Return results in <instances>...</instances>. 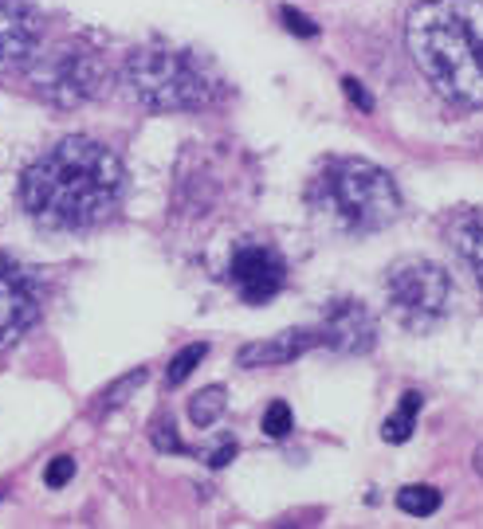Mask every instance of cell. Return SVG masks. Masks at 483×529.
Listing matches in <instances>:
<instances>
[{
	"instance_id": "6da1fadb",
	"label": "cell",
	"mask_w": 483,
	"mask_h": 529,
	"mask_svg": "<svg viewBox=\"0 0 483 529\" xmlns=\"http://www.w3.org/2000/svg\"><path fill=\"white\" fill-rule=\"evenodd\" d=\"M122 161L95 138H63L28 165L20 201L28 216L56 232L95 228L122 201Z\"/></svg>"
},
{
	"instance_id": "7a4b0ae2",
	"label": "cell",
	"mask_w": 483,
	"mask_h": 529,
	"mask_svg": "<svg viewBox=\"0 0 483 529\" xmlns=\"http://www.w3.org/2000/svg\"><path fill=\"white\" fill-rule=\"evenodd\" d=\"M413 63L440 99L483 106V0H425L404 28Z\"/></svg>"
},
{
	"instance_id": "3957f363",
	"label": "cell",
	"mask_w": 483,
	"mask_h": 529,
	"mask_svg": "<svg viewBox=\"0 0 483 529\" xmlns=\"http://www.w3.org/2000/svg\"><path fill=\"white\" fill-rule=\"evenodd\" d=\"M319 192L322 208H331V216L350 232H377L394 223L401 212L397 184L389 181V173L373 161H358V157L326 165V173L319 177Z\"/></svg>"
},
{
	"instance_id": "277c9868",
	"label": "cell",
	"mask_w": 483,
	"mask_h": 529,
	"mask_svg": "<svg viewBox=\"0 0 483 529\" xmlns=\"http://www.w3.org/2000/svg\"><path fill=\"white\" fill-rule=\"evenodd\" d=\"M126 87L150 110H197L208 99L205 75L181 51L142 47L126 59Z\"/></svg>"
},
{
	"instance_id": "5b68a950",
	"label": "cell",
	"mask_w": 483,
	"mask_h": 529,
	"mask_svg": "<svg viewBox=\"0 0 483 529\" xmlns=\"http://www.w3.org/2000/svg\"><path fill=\"white\" fill-rule=\"evenodd\" d=\"M385 290H389V302H394L397 317L413 329H425V326H433L436 317H444L448 298H452L448 271L433 259H421V255L397 259L385 275Z\"/></svg>"
},
{
	"instance_id": "8992f818",
	"label": "cell",
	"mask_w": 483,
	"mask_h": 529,
	"mask_svg": "<svg viewBox=\"0 0 483 529\" xmlns=\"http://www.w3.org/2000/svg\"><path fill=\"white\" fill-rule=\"evenodd\" d=\"M36 83H40V95L56 106H79L83 99H90L102 83V63L95 56H87V51H71L63 47L59 56H51L40 75H36Z\"/></svg>"
},
{
	"instance_id": "52a82bcc",
	"label": "cell",
	"mask_w": 483,
	"mask_h": 529,
	"mask_svg": "<svg viewBox=\"0 0 483 529\" xmlns=\"http://www.w3.org/2000/svg\"><path fill=\"white\" fill-rule=\"evenodd\" d=\"M40 322V286L20 263L0 255V349L16 346Z\"/></svg>"
},
{
	"instance_id": "ba28073f",
	"label": "cell",
	"mask_w": 483,
	"mask_h": 529,
	"mask_svg": "<svg viewBox=\"0 0 483 529\" xmlns=\"http://www.w3.org/2000/svg\"><path fill=\"white\" fill-rule=\"evenodd\" d=\"M232 283H236L240 298L259 306V302L276 298L283 290V279H287V267L283 259L276 255L271 247H259V244H244L236 247V255H232Z\"/></svg>"
},
{
	"instance_id": "9c48e42d",
	"label": "cell",
	"mask_w": 483,
	"mask_h": 529,
	"mask_svg": "<svg viewBox=\"0 0 483 529\" xmlns=\"http://www.w3.org/2000/svg\"><path fill=\"white\" fill-rule=\"evenodd\" d=\"M326 346H334L338 353H365V349H373V341H377V322H373V314L358 306V302H334L331 314H326V326L319 329Z\"/></svg>"
},
{
	"instance_id": "30bf717a",
	"label": "cell",
	"mask_w": 483,
	"mask_h": 529,
	"mask_svg": "<svg viewBox=\"0 0 483 529\" xmlns=\"http://www.w3.org/2000/svg\"><path fill=\"white\" fill-rule=\"evenodd\" d=\"M322 346V334L319 329H283L276 337H264V341H252V346H244L236 361L244 368H264V365H287L295 361V357H303L307 349Z\"/></svg>"
},
{
	"instance_id": "8fae6325",
	"label": "cell",
	"mask_w": 483,
	"mask_h": 529,
	"mask_svg": "<svg viewBox=\"0 0 483 529\" xmlns=\"http://www.w3.org/2000/svg\"><path fill=\"white\" fill-rule=\"evenodd\" d=\"M36 39H40V28H36L32 12H24L12 0H0V67L32 59Z\"/></svg>"
},
{
	"instance_id": "7c38bea8",
	"label": "cell",
	"mask_w": 483,
	"mask_h": 529,
	"mask_svg": "<svg viewBox=\"0 0 483 529\" xmlns=\"http://www.w3.org/2000/svg\"><path fill=\"white\" fill-rule=\"evenodd\" d=\"M452 244L467 263H472L476 279L483 283V208H467L452 220Z\"/></svg>"
},
{
	"instance_id": "4fadbf2b",
	"label": "cell",
	"mask_w": 483,
	"mask_h": 529,
	"mask_svg": "<svg viewBox=\"0 0 483 529\" xmlns=\"http://www.w3.org/2000/svg\"><path fill=\"white\" fill-rule=\"evenodd\" d=\"M225 408H228L225 385H208V389H201V392L189 400V420L197 423V428H213V423L225 416Z\"/></svg>"
},
{
	"instance_id": "5bb4252c",
	"label": "cell",
	"mask_w": 483,
	"mask_h": 529,
	"mask_svg": "<svg viewBox=\"0 0 483 529\" xmlns=\"http://www.w3.org/2000/svg\"><path fill=\"white\" fill-rule=\"evenodd\" d=\"M416 408H421V392H404L401 408L385 420V428H382V440L385 443H404V440H409L413 423H416Z\"/></svg>"
},
{
	"instance_id": "9a60e30c",
	"label": "cell",
	"mask_w": 483,
	"mask_h": 529,
	"mask_svg": "<svg viewBox=\"0 0 483 529\" xmlns=\"http://www.w3.org/2000/svg\"><path fill=\"white\" fill-rule=\"evenodd\" d=\"M205 357H208V346H205V341H197V346H185V349L173 357V361H169V368H165V385H169V389L185 385V380L193 377V368H197Z\"/></svg>"
},
{
	"instance_id": "2e32d148",
	"label": "cell",
	"mask_w": 483,
	"mask_h": 529,
	"mask_svg": "<svg viewBox=\"0 0 483 529\" xmlns=\"http://www.w3.org/2000/svg\"><path fill=\"white\" fill-rule=\"evenodd\" d=\"M397 506L404 513H413V518H428V513L440 510V491H433V486H404L397 494Z\"/></svg>"
},
{
	"instance_id": "e0dca14e",
	"label": "cell",
	"mask_w": 483,
	"mask_h": 529,
	"mask_svg": "<svg viewBox=\"0 0 483 529\" xmlns=\"http://www.w3.org/2000/svg\"><path fill=\"white\" fill-rule=\"evenodd\" d=\"M264 431L271 435V440H283V435L291 431V408H287V400L268 404V412H264Z\"/></svg>"
},
{
	"instance_id": "ac0fdd59",
	"label": "cell",
	"mask_w": 483,
	"mask_h": 529,
	"mask_svg": "<svg viewBox=\"0 0 483 529\" xmlns=\"http://www.w3.org/2000/svg\"><path fill=\"white\" fill-rule=\"evenodd\" d=\"M279 16H283V28L287 32H295V36H303V39H315L319 36V24L307 16V12H299V8H291V5H283L279 8Z\"/></svg>"
},
{
	"instance_id": "d6986e66",
	"label": "cell",
	"mask_w": 483,
	"mask_h": 529,
	"mask_svg": "<svg viewBox=\"0 0 483 529\" xmlns=\"http://www.w3.org/2000/svg\"><path fill=\"white\" fill-rule=\"evenodd\" d=\"M75 479V459L71 455H56L47 462V471H44V482L51 486V491H59V486H68Z\"/></svg>"
},
{
	"instance_id": "ffe728a7",
	"label": "cell",
	"mask_w": 483,
	"mask_h": 529,
	"mask_svg": "<svg viewBox=\"0 0 483 529\" xmlns=\"http://www.w3.org/2000/svg\"><path fill=\"white\" fill-rule=\"evenodd\" d=\"M142 380H146V368H138V373L122 377V380H119V385H114V389H107V392H102V408H119V404L126 400V392H134V389L142 385Z\"/></svg>"
},
{
	"instance_id": "44dd1931",
	"label": "cell",
	"mask_w": 483,
	"mask_h": 529,
	"mask_svg": "<svg viewBox=\"0 0 483 529\" xmlns=\"http://www.w3.org/2000/svg\"><path fill=\"white\" fill-rule=\"evenodd\" d=\"M153 447L158 451H185V443H181V435H177V428H173V420H162L158 428H153Z\"/></svg>"
},
{
	"instance_id": "7402d4cb",
	"label": "cell",
	"mask_w": 483,
	"mask_h": 529,
	"mask_svg": "<svg viewBox=\"0 0 483 529\" xmlns=\"http://www.w3.org/2000/svg\"><path fill=\"white\" fill-rule=\"evenodd\" d=\"M342 90H346V99L354 102L362 114H370V110H373V99H370V90H365V87L358 83L354 75H346V78H342Z\"/></svg>"
},
{
	"instance_id": "603a6c76",
	"label": "cell",
	"mask_w": 483,
	"mask_h": 529,
	"mask_svg": "<svg viewBox=\"0 0 483 529\" xmlns=\"http://www.w3.org/2000/svg\"><path fill=\"white\" fill-rule=\"evenodd\" d=\"M232 459H236V443H225V447H216V451L208 455V467L220 471V467H228Z\"/></svg>"
},
{
	"instance_id": "cb8c5ba5",
	"label": "cell",
	"mask_w": 483,
	"mask_h": 529,
	"mask_svg": "<svg viewBox=\"0 0 483 529\" xmlns=\"http://www.w3.org/2000/svg\"><path fill=\"white\" fill-rule=\"evenodd\" d=\"M476 471L483 474V447H479V451H476Z\"/></svg>"
}]
</instances>
